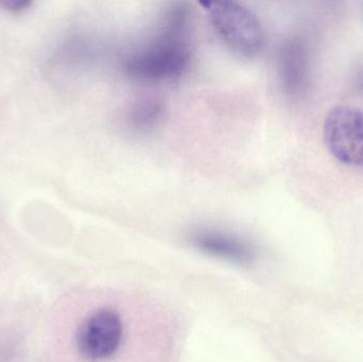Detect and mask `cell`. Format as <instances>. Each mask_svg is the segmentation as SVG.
<instances>
[{"mask_svg":"<svg viewBox=\"0 0 363 362\" xmlns=\"http://www.w3.org/2000/svg\"><path fill=\"white\" fill-rule=\"evenodd\" d=\"M192 244L206 254L240 265H247L255 257V250L251 244L238 236L223 232L213 230L198 232L192 237Z\"/></svg>","mask_w":363,"mask_h":362,"instance_id":"cell-5","label":"cell"},{"mask_svg":"<svg viewBox=\"0 0 363 362\" xmlns=\"http://www.w3.org/2000/svg\"><path fill=\"white\" fill-rule=\"evenodd\" d=\"M123 339L121 315L110 306L91 312L79 327L76 346L80 356L89 362L113 358Z\"/></svg>","mask_w":363,"mask_h":362,"instance_id":"cell-3","label":"cell"},{"mask_svg":"<svg viewBox=\"0 0 363 362\" xmlns=\"http://www.w3.org/2000/svg\"><path fill=\"white\" fill-rule=\"evenodd\" d=\"M324 140L333 157L345 165L363 167V112L336 106L324 123Z\"/></svg>","mask_w":363,"mask_h":362,"instance_id":"cell-4","label":"cell"},{"mask_svg":"<svg viewBox=\"0 0 363 362\" xmlns=\"http://www.w3.org/2000/svg\"><path fill=\"white\" fill-rule=\"evenodd\" d=\"M32 2L28 0H2L0 1V6L4 10L12 13H21L28 10Z\"/></svg>","mask_w":363,"mask_h":362,"instance_id":"cell-7","label":"cell"},{"mask_svg":"<svg viewBox=\"0 0 363 362\" xmlns=\"http://www.w3.org/2000/svg\"><path fill=\"white\" fill-rule=\"evenodd\" d=\"M165 118V106L155 97L143 98L128 111L127 125L136 133L145 134L155 131Z\"/></svg>","mask_w":363,"mask_h":362,"instance_id":"cell-6","label":"cell"},{"mask_svg":"<svg viewBox=\"0 0 363 362\" xmlns=\"http://www.w3.org/2000/svg\"><path fill=\"white\" fill-rule=\"evenodd\" d=\"M211 23L226 46L237 55L255 57L266 44L264 27L255 13L238 2L207 4Z\"/></svg>","mask_w":363,"mask_h":362,"instance_id":"cell-2","label":"cell"},{"mask_svg":"<svg viewBox=\"0 0 363 362\" xmlns=\"http://www.w3.org/2000/svg\"><path fill=\"white\" fill-rule=\"evenodd\" d=\"M189 11L184 4L172 6L155 38L125 57L128 76L146 82L181 78L191 62Z\"/></svg>","mask_w":363,"mask_h":362,"instance_id":"cell-1","label":"cell"}]
</instances>
